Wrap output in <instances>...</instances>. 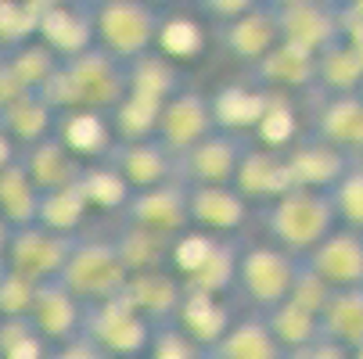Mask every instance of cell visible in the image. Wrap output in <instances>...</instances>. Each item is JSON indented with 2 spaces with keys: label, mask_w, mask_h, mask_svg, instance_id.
<instances>
[{
  "label": "cell",
  "mask_w": 363,
  "mask_h": 359,
  "mask_svg": "<svg viewBox=\"0 0 363 359\" xmlns=\"http://www.w3.org/2000/svg\"><path fill=\"white\" fill-rule=\"evenodd\" d=\"M173 324L198 345H213L227 327H230V313L227 305L216 298V295H205V291H187L184 287V298H180V309L173 317Z\"/></svg>",
  "instance_id": "f1b7e54d"
},
{
  "label": "cell",
  "mask_w": 363,
  "mask_h": 359,
  "mask_svg": "<svg viewBox=\"0 0 363 359\" xmlns=\"http://www.w3.org/2000/svg\"><path fill=\"white\" fill-rule=\"evenodd\" d=\"M230 187H234L248 205H267V201L281 198L284 190H291L284 155H281V151H270V147L248 144L245 155H241V162H238V169H234Z\"/></svg>",
  "instance_id": "ffe728a7"
},
{
  "label": "cell",
  "mask_w": 363,
  "mask_h": 359,
  "mask_svg": "<svg viewBox=\"0 0 363 359\" xmlns=\"http://www.w3.org/2000/svg\"><path fill=\"white\" fill-rule=\"evenodd\" d=\"M4 58H8L11 72L18 76V83H22L29 93H40V86L50 79V72L58 69V58L50 55V50H47L36 36L26 40V43H18V47H8Z\"/></svg>",
  "instance_id": "60d3db41"
},
{
  "label": "cell",
  "mask_w": 363,
  "mask_h": 359,
  "mask_svg": "<svg viewBox=\"0 0 363 359\" xmlns=\"http://www.w3.org/2000/svg\"><path fill=\"white\" fill-rule=\"evenodd\" d=\"M267 105H270V90L252 79H234V83H223L216 93H209L213 126L220 133H238V137L252 133V126L267 112Z\"/></svg>",
  "instance_id": "44dd1931"
},
{
  "label": "cell",
  "mask_w": 363,
  "mask_h": 359,
  "mask_svg": "<svg viewBox=\"0 0 363 359\" xmlns=\"http://www.w3.org/2000/svg\"><path fill=\"white\" fill-rule=\"evenodd\" d=\"M328 295H331V287H328V284H324V280H320L313 270H306V263H302L288 298H291V302H298L302 309H309V313H317V317H320V309H324Z\"/></svg>",
  "instance_id": "f6af8a7d"
},
{
  "label": "cell",
  "mask_w": 363,
  "mask_h": 359,
  "mask_svg": "<svg viewBox=\"0 0 363 359\" xmlns=\"http://www.w3.org/2000/svg\"><path fill=\"white\" fill-rule=\"evenodd\" d=\"M288 359H352V352L345 345H338V341H331V338L320 334V338H313L309 345L288 352Z\"/></svg>",
  "instance_id": "7dc6e473"
},
{
  "label": "cell",
  "mask_w": 363,
  "mask_h": 359,
  "mask_svg": "<svg viewBox=\"0 0 363 359\" xmlns=\"http://www.w3.org/2000/svg\"><path fill=\"white\" fill-rule=\"evenodd\" d=\"M270 4H298V0H270Z\"/></svg>",
  "instance_id": "db71d44e"
},
{
  "label": "cell",
  "mask_w": 363,
  "mask_h": 359,
  "mask_svg": "<svg viewBox=\"0 0 363 359\" xmlns=\"http://www.w3.org/2000/svg\"><path fill=\"white\" fill-rule=\"evenodd\" d=\"M123 93H126V65L101 47H90L76 58L58 62L50 79L40 86V97L55 112H69V108L112 112Z\"/></svg>",
  "instance_id": "6da1fadb"
},
{
  "label": "cell",
  "mask_w": 363,
  "mask_h": 359,
  "mask_svg": "<svg viewBox=\"0 0 363 359\" xmlns=\"http://www.w3.org/2000/svg\"><path fill=\"white\" fill-rule=\"evenodd\" d=\"M55 115L58 112L50 108L40 93H22V97L8 101V105L0 108V126L8 130V137L18 147H29V144L55 133Z\"/></svg>",
  "instance_id": "d6a6232c"
},
{
  "label": "cell",
  "mask_w": 363,
  "mask_h": 359,
  "mask_svg": "<svg viewBox=\"0 0 363 359\" xmlns=\"http://www.w3.org/2000/svg\"><path fill=\"white\" fill-rule=\"evenodd\" d=\"M108 166H116L126 183L133 190H144V187H155V183H166V180H177L173 176V155L159 144V140H116L112 151L105 155Z\"/></svg>",
  "instance_id": "d4e9b609"
},
{
  "label": "cell",
  "mask_w": 363,
  "mask_h": 359,
  "mask_svg": "<svg viewBox=\"0 0 363 359\" xmlns=\"http://www.w3.org/2000/svg\"><path fill=\"white\" fill-rule=\"evenodd\" d=\"M284 155V166H288V180H291V187H302V190H331L338 180H342V173L356 162V159H349L345 151H338L335 144H328V140H320L317 133H306V137H298L288 151H281Z\"/></svg>",
  "instance_id": "30bf717a"
},
{
  "label": "cell",
  "mask_w": 363,
  "mask_h": 359,
  "mask_svg": "<svg viewBox=\"0 0 363 359\" xmlns=\"http://www.w3.org/2000/svg\"><path fill=\"white\" fill-rule=\"evenodd\" d=\"M36 11L26 0H0V50L18 47L36 36Z\"/></svg>",
  "instance_id": "7bdbcfd3"
},
{
  "label": "cell",
  "mask_w": 363,
  "mask_h": 359,
  "mask_svg": "<svg viewBox=\"0 0 363 359\" xmlns=\"http://www.w3.org/2000/svg\"><path fill=\"white\" fill-rule=\"evenodd\" d=\"M328 198H331L338 227H349V230L363 234V162H352L342 173V180L328 190Z\"/></svg>",
  "instance_id": "b9f144b4"
},
{
  "label": "cell",
  "mask_w": 363,
  "mask_h": 359,
  "mask_svg": "<svg viewBox=\"0 0 363 359\" xmlns=\"http://www.w3.org/2000/svg\"><path fill=\"white\" fill-rule=\"evenodd\" d=\"M248 79L267 86V90H281V93H298V90H313L317 79V55L306 50L298 43L277 40L263 58L248 69Z\"/></svg>",
  "instance_id": "ac0fdd59"
},
{
  "label": "cell",
  "mask_w": 363,
  "mask_h": 359,
  "mask_svg": "<svg viewBox=\"0 0 363 359\" xmlns=\"http://www.w3.org/2000/svg\"><path fill=\"white\" fill-rule=\"evenodd\" d=\"M26 4L40 15V11H47V8H58V4H72V0H26Z\"/></svg>",
  "instance_id": "f907efd6"
},
{
  "label": "cell",
  "mask_w": 363,
  "mask_h": 359,
  "mask_svg": "<svg viewBox=\"0 0 363 359\" xmlns=\"http://www.w3.org/2000/svg\"><path fill=\"white\" fill-rule=\"evenodd\" d=\"M184 65L162 58L159 50H144L133 62H126V93H140L151 101H169L177 90H184Z\"/></svg>",
  "instance_id": "83f0119b"
},
{
  "label": "cell",
  "mask_w": 363,
  "mask_h": 359,
  "mask_svg": "<svg viewBox=\"0 0 363 359\" xmlns=\"http://www.w3.org/2000/svg\"><path fill=\"white\" fill-rule=\"evenodd\" d=\"M76 237L55 234L40 223H26V227H11L8 230V248H4V263L8 270L29 277V280H55L72 251Z\"/></svg>",
  "instance_id": "52a82bcc"
},
{
  "label": "cell",
  "mask_w": 363,
  "mask_h": 359,
  "mask_svg": "<svg viewBox=\"0 0 363 359\" xmlns=\"http://www.w3.org/2000/svg\"><path fill=\"white\" fill-rule=\"evenodd\" d=\"M151 50H159L162 58H169L177 65H191L209 50V29L187 11H162Z\"/></svg>",
  "instance_id": "4316f807"
},
{
  "label": "cell",
  "mask_w": 363,
  "mask_h": 359,
  "mask_svg": "<svg viewBox=\"0 0 363 359\" xmlns=\"http://www.w3.org/2000/svg\"><path fill=\"white\" fill-rule=\"evenodd\" d=\"M162 8L147 0H105L94 8V47L108 50L123 65L155 47Z\"/></svg>",
  "instance_id": "5b68a950"
},
{
  "label": "cell",
  "mask_w": 363,
  "mask_h": 359,
  "mask_svg": "<svg viewBox=\"0 0 363 359\" xmlns=\"http://www.w3.org/2000/svg\"><path fill=\"white\" fill-rule=\"evenodd\" d=\"M33 295H36V280L4 270L0 273V317H29Z\"/></svg>",
  "instance_id": "ee69618b"
},
{
  "label": "cell",
  "mask_w": 363,
  "mask_h": 359,
  "mask_svg": "<svg viewBox=\"0 0 363 359\" xmlns=\"http://www.w3.org/2000/svg\"><path fill=\"white\" fill-rule=\"evenodd\" d=\"M259 317L267 320L270 334L277 338V345H281L284 352H295V348L309 345L313 338H320V320H317V313L302 309V305H298V302H291V298L277 302L274 309L259 313Z\"/></svg>",
  "instance_id": "74e56055"
},
{
  "label": "cell",
  "mask_w": 363,
  "mask_h": 359,
  "mask_svg": "<svg viewBox=\"0 0 363 359\" xmlns=\"http://www.w3.org/2000/svg\"><path fill=\"white\" fill-rule=\"evenodd\" d=\"M119 216L126 223H137V227H147V230L177 237L180 230L191 227V220H187V187L180 180H166V183L133 190L130 205Z\"/></svg>",
  "instance_id": "4fadbf2b"
},
{
  "label": "cell",
  "mask_w": 363,
  "mask_h": 359,
  "mask_svg": "<svg viewBox=\"0 0 363 359\" xmlns=\"http://www.w3.org/2000/svg\"><path fill=\"white\" fill-rule=\"evenodd\" d=\"M22 159V147L8 137V130L0 126V169H8V166H15Z\"/></svg>",
  "instance_id": "681fc988"
},
{
  "label": "cell",
  "mask_w": 363,
  "mask_h": 359,
  "mask_svg": "<svg viewBox=\"0 0 363 359\" xmlns=\"http://www.w3.org/2000/svg\"><path fill=\"white\" fill-rule=\"evenodd\" d=\"M123 298L151 327H162V324H173V317L180 309L184 284L177 277H169L166 270H144V273H130Z\"/></svg>",
  "instance_id": "cb8c5ba5"
},
{
  "label": "cell",
  "mask_w": 363,
  "mask_h": 359,
  "mask_svg": "<svg viewBox=\"0 0 363 359\" xmlns=\"http://www.w3.org/2000/svg\"><path fill=\"white\" fill-rule=\"evenodd\" d=\"M213 130L216 126H213V112H209V93H201L194 86H184L169 101H162L155 140L177 159L191 144H198L201 137H209Z\"/></svg>",
  "instance_id": "9c48e42d"
},
{
  "label": "cell",
  "mask_w": 363,
  "mask_h": 359,
  "mask_svg": "<svg viewBox=\"0 0 363 359\" xmlns=\"http://www.w3.org/2000/svg\"><path fill=\"white\" fill-rule=\"evenodd\" d=\"M356 93H359V97H363V83H359V90H356Z\"/></svg>",
  "instance_id": "6f0895ef"
},
{
  "label": "cell",
  "mask_w": 363,
  "mask_h": 359,
  "mask_svg": "<svg viewBox=\"0 0 363 359\" xmlns=\"http://www.w3.org/2000/svg\"><path fill=\"white\" fill-rule=\"evenodd\" d=\"M55 137L72 151V155L86 166V162H101L112 151L116 133H112V119L108 112L97 108H69L55 115Z\"/></svg>",
  "instance_id": "7402d4cb"
},
{
  "label": "cell",
  "mask_w": 363,
  "mask_h": 359,
  "mask_svg": "<svg viewBox=\"0 0 363 359\" xmlns=\"http://www.w3.org/2000/svg\"><path fill=\"white\" fill-rule=\"evenodd\" d=\"M309 133L335 144L349 159L363 155V97L359 93H331L320 97L309 115Z\"/></svg>",
  "instance_id": "e0dca14e"
},
{
  "label": "cell",
  "mask_w": 363,
  "mask_h": 359,
  "mask_svg": "<svg viewBox=\"0 0 363 359\" xmlns=\"http://www.w3.org/2000/svg\"><path fill=\"white\" fill-rule=\"evenodd\" d=\"M159 112H162L159 101L140 93H123L119 105L108 112L116 140H151L155 130H159Z\"/></svg>",
  "instance_id": "f35d334b"
},
{
  "label": "cell",
  "mask_w": 363,
  "mask_h": 359,
  "mask_svg": "<svg viewBox=\"0 0 363 359\" xmlns=\"http://www.w3.org/2000/svg\"><path fill=\"white\" fill-rule=\"evenodd\" d=\"M259 0H198V8L209 15L213 22H227V18H238L241 11H248Z\"/></svg>",
  "instance_id": "c3c4849f"
},
{
  "label": "cell",
  "mask_w": 363,
  "mask_h": 359,
  "mask_svg": "<svg viewBox=\"0 0 363 359\" xmlns=\"http://www.w3.org/2000/svg\"><path fill=\"white\" fill-rule=\"evenodd\" d=\"M248 140L238 133H220L213 130L209 137H201L198 144H191L184 155L173 159V176L184 187H220L234 180V169L245 155Z\"/></svg>",
  "instance_id": "ba28073f"
},
{
  "label": "cell",
  "mask_w": 363,
  "mask_h": 359,
  "mask_svg": "<svg viewBox=\"0 0 363 359\" xmlns=\"http://www.w3.org/2000/svg\"><path fill=\"white\" fill-rule=\"evenodd\" d=\"M187 220L198 230H209L216 237H238L252 220V205L230 187H187Z\"/></svg>",
  "instance_id": "9a60e30c"
},
{
  "label": "cell",
  "mask_w": 363,
  "mask_h": 359,
  "mask_svg": "<svg viewBox=\"0 0 363 359\" xmlns=\"http://www.w3.org/2000/svg\"><path fill=\"white\" fill-rule=\"evenodd\" d=\"M238 237H220L216 251L205 259L187 280L184 287L187 291H205V295H223L227 287H234V273H238Z\"/></svg>",
  "instance_id": "ab89813d"
},
{
  "label": "cell",
  "mask_w": 363,
  "mask_h": 359,
  "mask_svg": "<svg viewBox=\"0 0 363 359\" xmlns=\"http://www.w3.org/2000/svg\"><path fill=\"white\" fill-rule=\"evenodd\" d=\"M359 83H363V55L338 36L331 47H324L320 55H317V79H313V90H320V97H331V93H356Z\"/></svg>",
  "instance_id": "1f68e13d"
},
{
  "label": "cell",
  "mask_w": 363,
  "mask_h": 359,
  "mask_svg": "<svg viewBox=\"0 0 363 359\" xmlns=\"http://www.w3.org/2000/svg\"><path fill=\"white\" fill-rule=\"evenodd\" d=\"M198 359H288V352L277 345L267 320L252 313V317L230 320V327L213 345L198 348Z\"/></svg>",
  "instance_id": "603a6c76"
},
{
  "label": "cell",
  "mask_w": 363,
  "mask_h": 359,
  "mask_svg": "<svg viewBox=\"0 0 363 359\" xmlns=\"http://www.w3.org/2000/svg\"><path fill=\"white\" fill-rule=\"evenodd\" d=\"M55 280H62L83 305H90V302H105V298L123 295L130 273L119 259L112 237L76 234L72 251H69V259Z\"/></svg>",
  "instance_id": "3957f363"
},
{
  "label": "cell",
  "mask_w": 363,
  "mask_h": 359,
  "mask_svg": "<svg viewBox=\"0 0 363 359\" xmlns=\"http://www.w3.org/2000/svg\"><path fill=\"white\" fill-rule=\"evenodd\" d=\"M320 334L345 345L349 352L363 348V287H338L320 309Z\"/></svg>",
  "instance_id": "f546056e"
},
{
  "label": "cell",
  "mask_w": 363,
  "mask_h": 359,
  "mask_svg": "<svg viewBox=\"0 0 363 359\" xmlns=\"http://www.w3.org/2000/svg\"><path fill=\"white\" fill-rule=\"evenodd\" d=\"M338 11H345V15H352V18H363V0H349V4L338 8Z\"/></svg>",
  "instance_id": "816d5d0a"
},
{
  "label": "cell",
  "mask_w": 363,
  "mask_h": 359,
  "mask_svg": "<svg viewBox=\"0 0 363 359\" xmlns=\"http://www.w3.org/2000/svg\"><path fill=\"white\" fill-rule=\"evenodd\" d=\"M90 216V205L79 190V180L72 187H58V190H43L40 194V209H36V223L55 230V234H65V237H76L83 234V223Z\"/></svg>",
  "instance_id": "d590c367"
},
{
  "label": "cell",
  "mask_w": 363,
  "mask_h": 359,
  "mask_svg": "<svg viewBox=\"0 0 363 359\" xmlns=\"http://www.w3.org/2000/svg\"><path fill=\"white\" fill-rule=\"evenodd\" d=\"M36 209H40V187L29 180L22 159L0 169V220L8 227H26L36 223Z\"/></svg>",
  "instance_id": "8d00e7d4"
},
{
  "label": "cell",
  "mask_w": 363,
  "mask_h": 359,
  "mask_svg": "<svg viewBox=\"0 0 363 359\" xmlns=\"http://www.w3.org/2000/svg\"><path fill=\"white\" fill-rule=\"evenodd\" d=\"M22 166L29 173V180L43 190H58V187H72L83 173V162L72 155V151L50 133L29 147H22Z\"/></svg>",
  "instance_id": "484cf974"
},
{
  "label": "cell",
  "mask_w": 363,
  "mask_h": 359,
  "mask_svg": "<svg viewBox=\"0 0 363 359\" xmlns=\"http://www.w3.org/2000/svg\"><path fill=\"white\" fill-rule=\"evenodd\" d=\"M29 324L47 345L69 341L72 334H79L83 302L62 280H40L36 295H33V305H29Z\"/></svg>",
  "instance_id": "d6986e66"
},
{
  "label": "cell",
  "mask_w": 363,
  "mask_h": 359,
  "mask_svg": "<svg viewBox=\"0 0 363 359\" xmlns=\"http://www.w3.org/2000/svg\"><path fill=\"white\" fill-rule=\"evenodd\" d=\"M86 4H90V8H97V4H105V0H86Z\"/></svg>",
  "instance_id": "9f6ffc18"
},
{
  "label": "cell",
  "mask_w": 363,
  "mask_h": 359,
  "mask_svg": "<svg viewBox=\"0 0 363 359\" xmlns=\"http://www.w3.org/2000/svg\"><path fill=\"white\" fill-rule=\"evenodd\" d=\"M47 359H112L105 348H97L86 334H72L69 341H58L55 348H50Z\"/></svg>",
  "instance_id": "bcb514c9"
},
{
  "label": "cell",
  "mask_w": 363,
  "mask_h": 359,
  "mask_svg": "<svg viewBox=\"0 0 363 359\" xmlns=\"http://www.w3.org/2000/svg\"><path fill=\"white\" fill-rule=\"evenodd\" d=\"M306 270H313L331 291L363 287V234L349 227H335L313 251L302 255Z\"/></svg>",
  "instance_id": "7c38bea8"
},
{
  "label": "cell",
  "mask_w": 363,
  "mask_h": 359,
  "mask_svg": "<svg viewBox=\"0 0 363 359\" xmlns=\"http://www.w3.org/2000/svg\"><path fill=\"white\" fill-rule=\"evenodd\" d=\"M331 4H335V8H345V4H349V0H331Z\"/></svg>",
  "instance_id": "11a10c76"
},
{
  "label": "cell",
  "mask_w": 363,
  "mask_h": 359,
  "mask_svg": "<svg viewBox=\"0 0 363 359\" xmlns=\"http://www.w3.org/2000/svg\"><path fill=\"white\" fill-rule=\"evenodd\" d=\"M112 244H116V251H119L126 273H144V270H162V263L169 259L173 237L123 220L119 230L112 234Z\"/></svg>",
  "instance_id": "4dcf8cb0"
},
{
  "label": "cell",
  "mask_w": 363,
  "mask_h": 359,
  "mask_svg": "<svg viewBox=\"0 0 363 359\" xmlns=\"http://www.w3.org/2000/svg\"><path fill=\"white\" fill-rule=\"evenodd\" d=\"M79 334H86L97 348H105L112 359H144L155 327L130 309V302L123 295L90 302L83 305V324Z\"/></svg>",
  "instance_id": "8992f818"
},
{
  "label": "cell",
  "mask_w": 363,
  "mask_h": 359,
  "mask_svg": "<svg viewBox=\"0 0 363 359\" xmlns=\"http://www.w3.org/2000/svg\"><path fill=\"white\" fill-rule=\"evenodd\" d=\"M147 4H155V8H166V4H169V0H147Z\"/></svg>",
  "instance_id": "f5cc1de1"
},
{
  "label": "cell",
  "mask_w": 363,
  "mask_h": 359,
  "mask_svg": "<svg viewBox=\"0 0 363 359\" xmlns=\"http://www.w3.org/2000/svg\"><path fill=\"white\" fill-rule=\"evenodd\" d=\"M302 259L270 241L259 244H245L238 251V273H234V287L241 291V298L252 305L255 313L274 309L277 302H284L291 295V284L298 277Z\"/></svg>",
  "instance_id": "277c9868"
},
{
  "label": "cell",
  "mask_w": 363,
  "mask_h": 359,
  "mask_svg": "<svg viewBox=\"0 0 363 359\" xmlns=\"http://www.w3.org/2000/svg\"><path fill=\"white\" fill-rule=\"evenodd\" d=\"M216 40L220 47L234 62H241L245 69H252L267 50L281 40V29H277V11L270 0H259L248 11H241L238 18H227V22H216Z\"/></svg>",
  "instance_id": "8fae6325"
},
{
  "label": "cell",
  "mask_w": 363,
  "mask_h": 359,
  "mask_svg": "<svg viewBox=\"0 0 363 359\" xmlns=\"http://www.w3.org/2000/svg\"><path fill=\"white\" fill-rule=\"evenodd\" d=\"M302 122H298V108L291 93H281V90H270V105L267 112L259 115V122L252 126V144L259 147H270V151H288L302 133Z\"/></svg>",
  "instance_id": "e575fe53"
},
{
  "label": "cell",
  "mask_w": 363,
  "mask_h": 359,
  "mask_svg": "<svg viewBox=\"0 0 363 359\" xmlns=\"http://www.w3.org/2000/svg\"><path fill=\"white\" fill-rule=\"evenodd\" d=\"M259 223H263L270 244L298 255V259L338 227L331 198L324 190H302V187H291L281 198L259 205Z\"/></svg>",
  "instance_id": "7a4b0ae2"
},
{
  "label": "cell",
  "mask_w": 363,
  "mask_h": 359,
  "mask_svg": "<svg viewBox=\"0 0 363 359\" xmlns=\"http://www.w3.org/2000/svg\"><path fill=\"white\" fill-rule=\"evenodd\" d=\"M36 40L58 62L83 55V50L94 47V8L86 4V0H72V4H58V8L40 11Z\"/></svg>",
  "instance_id": "5bb4252c"
},
{
  "label": "cell",
  "mask_w": 363,
  "mask_h": 359,
  "mask_svg": "<svg viewBox=\"0 0 363 359\" xmlns=\"http://www.w3.org/2000/svg\"><path fill=\"white\" fill-rule=\"evenodd\" d=\"M277 11V29L281 40L298 43L306 50L320 55L324 47H331L342 33V18L331 0H298V4H274Z\"/></svg>",
  "instance_id": "2e32d148"
},
{
  "label": "cell",
  "mask_w": 363,
  "mask_h": 359,
  "mask_svg": "<svg viewBox=\"0 0 363 359\" xmlns=\"http://www.w3.org/2000/svg\"><path fill=\"white\" fill-rule=\"evenodd\" d=\"M79 190H83V198L90 205V212H101V216H119L130 205V198H133V187L126 183V176L116 166H108L105 159L83 166Z\"/></svg>",
  "instance_id": "836d02e7"
}]
</instances>
